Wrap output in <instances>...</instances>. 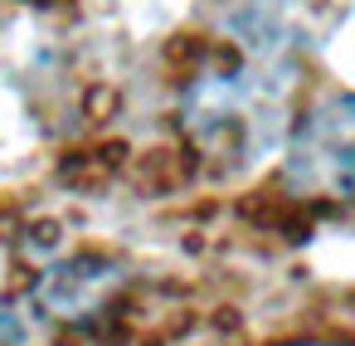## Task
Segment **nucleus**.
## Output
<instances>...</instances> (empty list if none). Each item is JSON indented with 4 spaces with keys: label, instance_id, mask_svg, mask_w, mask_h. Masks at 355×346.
<instances>
[{
    "label": "nucleus",
    "instance_id": "f257e3e1",
    "mask_svg": "<svg viewBox=\"0 0 355 346\" xmlns=\"http://www.w3.org/2000/svg\"><path fill=\"white\" fill-rule=\"evenodd\" d=\"M287 186L297 195H355V93L316 103L287 142Z\"/></svg>",
    "mask_w": 355,
    "mask_h": 346
},
{
    "label": "nucleus",
    "instance_id": "f03ea898",
    "mask_svg": "<svg viewBox=\"0 0 355 346\" xmlns=\"http://www.w3.org/2000/svg\"><path fill=\"white\" fill-rule=\"evenodd\" d=\"M272 108H277V103H272L268 88H258L253 79L224 74V79H205V83L190 88V98H185V122H190V132H195L205 147L239 156V151H253V147L268 142V132L277 127Z\"/></svg>",
    "mask_w": 355,
    "mask_h": 346
},
{
    "label": "nucleus",
    "instance_id": "7ed1b4c3",
    "mask_svg": "<svg viewBox=\"0 0 355 346\" xmlns=\"http://www.w3.org/2000/svg\"><path fill=\"white\" fill-rule=\"evenodd\" d=\"M20 336H25V331H20V322H15L6 307H0V346H20Z\"/></svg>",
    "mask_w": 355,
    "mask_h": 346
},
{
    "label": "nucleus",
    "instance_id": "20e7f679",
    "mask_svg": "<svg viewBox=\"0 0 355 346\" xmlns=\"http://www.w3.org/2000/svg\"><path fill=\"white\" fill-rule=\"evenodd\" d=\"M292 346H345V341H292Z\"/></svg>",
    "mask_w": 355,
    "mask_h": 346
}]
</instances>
